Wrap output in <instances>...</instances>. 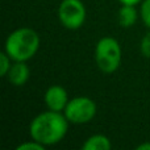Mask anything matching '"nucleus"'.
I'll return each instance as SVG.
<instances>
[{
    "instance_id": "nucleus-1",
    "label": "nucleus",
    "mask_w": 150,
    "mask_h": 150,
    "mask_svg": "<svg viewBox=\"0 0 150 150\" xmlns=\"http://www.w3.org/2000/svg\"><path fill=\"white\" fill-rule=\"evenodd\" d=\"M69 129V120L65 115L55 111H46L37 115L30 122L29 133L32 138L44 146L55 145L65 138Z\"/></svg>"
},
{
    "instance_id": "nucleus-2",
    "label": "nucleus",
    "mask_w": 150,
    "mask_h": 150,
    "mask_svg": "<svg viewBox=\"0 0 150 150\" xmlns=\"http://www.w3.org/2000/svg\"><path fill=\"white\" fill-rule=\"evenodd\" d=\"M40 47V36L30 28H18L13 30L5 41V53L12 61L26 62L37 53Z\"/></svg>"
},
{
    "instance_id": "nucleus-3",
    "label": "nucleus",
    "mask_w": 150,
    "mask_h": 150,
    "mask_svg": "<svg viewBox=\"0 0 150 150\" xmlns=\"http://www.w3.org/2000/svg\"><path fill=\"white\" fill-rule=\"evenodd\" d=\"M95 61L103 73H115L121 63V47L119 41L113 37H103L99 40L95 47Z\"/></svg>"
},
{
    "instance_id": "nucleus-4",
    "label": "nucleus",
    "mask_w": 150,
    "mask_h": 150,
    "mask_svg": "<svg viewBox=\"0 0 150 150\" xmlns=\"http://www.w3.org/2000/svg\"><path fill=\"white\" fill-rule=\"evenodd\" d=\"M63 112H65V116L69 120V122L86 124L95 117L96 104L91 98L76 96L69 101Z\"/></svg>"
},
{
    "instance_id": "nucleus-5",
    "label": "nucleus",
    "mask_w": 150,
    "mask_h": 150,
    "mask_svg": "<svg viewBox=\"0 0 150 150\" xmlns=\"http://www.w3.org/2000/svg\"><path fill=\"white\" fill-rule=\"evenodd\" d=\"M58 18L67 29H78L86 21V7L82 0H62L58 7Z\"/></svg>"
},
{
    "instance_id": "nucleus-6",
    "label": "nucleus",
    "mask_w": 150,
    "mask_h": 150,
    "mask_svg": "<svg viewBox=\"0 0 150 150\" xmlns=\"http://www.w3.org/2000/svg\"><path fill=\"white\" fill-rule=\"evenodd\" d=\"M69 103L67 99V91L62 86H52L45 92V104L50 111L62 112L65 111L66 105Z\"/></svg>"
},
{
    "instance_id": "nucleus-7",
    "label": "nucleus",
    "mask_w": 150,
    "mask_h": 150,
    "mask_svg": "<svg viewBox=\"0 0 150 150\" xmlns=\"http://www.w3.org/2000/svg\"><path fill=\"white\" fill-rule=\"evenodd\" d=\"M29 75H30V70H29L28 65L24 61H15V63L11 66L7 76L13 86H23L28 82Z\"/></svg>"
},
{
    "instance_id": "nucleus-8",
    "label": "nucleus",
    "mask_w": 150,
    "mask_h": 150,
    "mask_svg": "<svg viewBox=\"0 0 150 150\" xmlns=\"http://www.w3.org/2000/svg\"><path fill=\"white\" fill-rule=\"evenodd\" d=\"M112 144L107 136L95 134L87 138L84 144L82 145L83 150H111Z\"/></svg>"
},
{
    "instance_id": "nucleus-9",
    "label": "nucleus",
    "mask_w": 150,
    "mask_h": 150,
    "mask_svg": "<svg viewBox=\"0 0 150 150\" xmlns=\"http://www.w3.org/2000/svg\"><path fill=\"white\" fill-rule=\"evenodd\" d=\"M137 20V11L134 5H122L119 11V23L124 28H130Z\"/></svg>"
},
{
    "instance_id": "nucleus-10",
    "label": "nucleus",
    "mask_w": 150,
    "mask_h": 150,
    "mask_svg": "<svg viewBox=\"0 0 150 150\" xmlns=\"http://www.w3.org/2000/svg\"><path fill=\"white\" fill-rule=\"evenodd\" d=\"M11 59L12 58L7 54V53H1L0 54V75L1 76H7L8 71L11 69Z\"/></svg>"
},
{
    "instance_id": "nucleus-11",
    "label": "nucleus",
    "mask_w": 150,
    "mask_h": 150,
    "mask_svg": "<svg viewBox=\"0 0 150 150\" xmlns=\"http://www.w3.org/2000/svg\"><path fill=\"white\" fill-rule=\"evenodd\" d=\"M140 13H141V18H142L144 24L148 28H150V0H144L142 1Z\"/></svg>"
},
{
    "instance_id": "nucleus-12",
    "label": "nucleus",
    "mask_w": 150,
    "mask_h": 150,
    "mask_svg": "<svg viewBox=\"0 0 150 150\" xmlns=\"http://www.w3.org/2000/svg\"><path fill=\"white\" fill-rule=\"evenodd\" d=\"M44 148L45 146L42 145V144L33 140V141H28V142L20 144V145L17 146V150H44Z\"/></svg>"
},
{
    "instance_id": "nucleus-13",
    "label": "nucleus",
    "mask_w": 150,
    "mask_h": 150,
    "mask_svg": "<svg viewBox=\"0 0 150 150\" xmlns=\"http://www.w3.org/2000/svg\"><path fill=\"white\" fill-rule=\"evenodd\" d=\"M140 47H141V53H142L144 57L150 58V32L144 36Z\"/></svg>"
},
{
    "instance_id": "nucleus-14",
    "label": "nucleus",
    "mask_w": 150,
    "mask_h": 150,
    "mask_svg": "<svg viewBox=\"0 0 150 150\" xmlns=\"http://www.w3.org/2000/svg\"><path fill=\"white\" fill-rule=\"evenodd\" d=\"M122 5H136L137 3L142 1V0H119Z\"/></svg>"
},
{
    "instance_id": "nucleus-15",
    "label": "nucleus",
    "mask_w": 150,
    "mask_h": 150,
    "mask_svg": "<svg viewBox=\"0 0 150 150\" xmlns=\"http://www.w3.org/2000/svg\"><path fill=\"white\" fill-rule=\"evenodd\" d=\"M137 150H150V142H144L137 146Z\"/></svg>"
}]
</instances>
